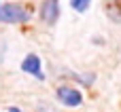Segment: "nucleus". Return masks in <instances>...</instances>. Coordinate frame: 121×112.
Masks as SVG:
<instances>
[{"instance_id":"423d86ee","label":"nucleus","mask_w":121,"mask_h":112,"mask_svg":"<svg viewBox=\"0 0 121 112\" xmlns=\"http://www.w3.org/2000/svg\"><path fill=\"white\" fill-rule=\"evenodd\" d=\"M70 4H72V8H74V11L83 13V11H87V8H89L91 0H70Z\"/></svg>"},{"instance_id":"6e6552de","label":"nucleus","mask_w":121,"mask_h":112,"mask_svg":"<svg viewBox=\"0 0 121 112\" xmlns=\"http://www.w3.org/2000/svg\"><path fill=\"white\" fill-rule=\"evenodd\" d=\"M0 11H2V6H0Z\"/></svg>"},{"instance_id":"f03ea898","label":"nucleus","mask_w":121,"mask_h":112,"mask_svg":"<svg viewBox=\"0 0 121 112\" xmlns=\"http://www.w3.org/2000/svg\"><path fill=\"white\" fill-rule=\"evenodd\" d=\"M21 70L23 72H28V74H32V76H36V78H45L43 76V70H40V59H38V55L36 53H30V55H26V59H23V64H21Z\"/></svg>"},{"instance_id":"0eeeda50","label":"nucleus","mask_w":121,"mask_h":112,"mask_svg":"<svg viewBox=\"0 0 121 112\" xmlns=\"http://www.w3.org/2000/svg\"><path fill=\"white\" fill-rule=\"evenodd\" d=\"M9 112H21L19 108H9Z\"/></svg>"},{"instance_id":"20e7f679","label":"nucleus","mask_w":121,"mask_h":112,"mask_svg":"<svg viewBox=\"0 0 121 112\" xmlns=\"http://www.w3.org/2000/svg\"><path fill=\"white\" fill-rule=\"evenodd\" d=\"M57 15H60L57 0H45L43 6H40V17H43V21H47V23H55Z\"/></svg>"},{"instance_id":"f257e3e1","label":"nucleus","mask_w":121,"mask_h":112,"mask_svg":"<svg viewBox=\"0 0 121 112\" xmlns=\"http://www.w3.org/2000/svg\"><path fill=\"white\" fill-rule=\"evenodd\" d=\"M0 19L6 23H23L30 19V8L19 4V2H9L0 11Z\"/></svg>"},{"instance_id":"7ed1b4c3","label":"nucleus","mask_w":121,"mask_h":112,"mask_svg":"<svg viewBox=\"0 0 121 112\" xmlns=\"http://www.w3.org/2000/svg\"><path fill=\"white\" fill-rule=\"evenodd\" d=\"M57 97H60V102L66 104V106H79V104L83 102L81 93H79L77 89H72V87H60V89H57Z\"/></svg>"},{"instance_id":"39448f33","label":"nucleus","mask_w":121,"mask_h":112,"mask_svg":"<svg viewBox=\"0 0 121 112\" xmlns=\"http://www.w3.org/2000/svg\"><path fill=\"white\" fill-rule=\"evenodd\" d=\"M104 11L113 21L121 19V0H104Z\"/></svg>"}]
</instances>
